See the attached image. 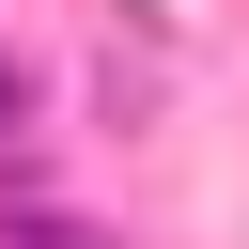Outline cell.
I'll use <instances>...</instances> for the list:
<instances>
[{
  "label": "cell",
  "instance_id": "6da1fadb",
  "mask_svg": "<svg viewBox=\"0 0 249 249\" xmlns=\"http://www.w3.org/2000/svg\"><path fill=\"white\" fill-rule=\"evenodd\" d=\"M16 124H31V62L0 47V140H16Z\"/></svg>",
  "mask_w": 249,
  "mask_h": 249
}]
</instances>
